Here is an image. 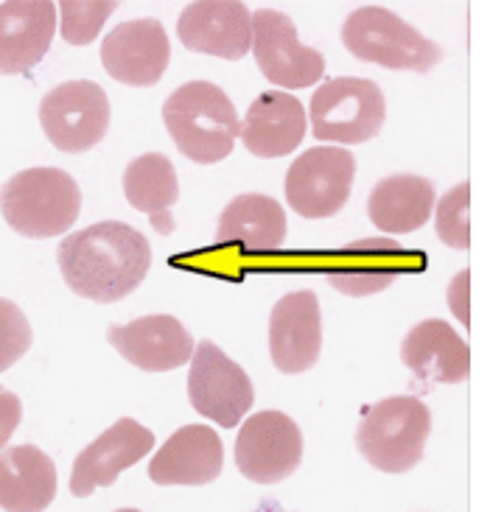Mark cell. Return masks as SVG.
Wrapping results in <instances>:
<instances>
[{
    "label": "cell",
    "mask_w": 490,
    "mask_h": 512,
    "mask_svg": "<svg viewBox=\"0 0 490 512\" xmlns=\"http://www.w3.org/2000/svg\"><path fill=\"white\" fill-rule=\"evenodd\" d=\"M423 261L392 238H356L336 252L325 275L336 291L367 297L392 286L404 272H420Z\"/></svg>",
    "instance_id": "7c38bea8"
},
{
    "label": "cell",
    "mask_w": 490,
    "mask_h": 512,
    "mask_svg": "<svg viewBox=\"0 0 490 512\" xmlns=\"http://www.w3.org/2000/svg\"><path fill=\"white\" fill-rule=\"evenodd\" d=\"M306 121L322 143H367L387 121V101L376 82L339 76L317 87Z\"/></svg>",
    "instance_id": "8992f818"
},
{
    "label": "cell",
    "mask_w": 490,
    "mask_h": 512,
    "mask_svg": "<svg viewBox=\"0 0 490 512\" xmlns=\"http://www.w3.org/2000/svg\"><path fill=\"white\" fill-rule=\"evenodd\" d=\"M152 448L154 434L146 426H140L132 417L115 420L110 429L98 434L76 457L73 473H70V493L76 499H87L98 487L115 485V479L126 468L138 465Z\"/></svg>",
    "instance_id": "4fadbf2b"
},
{
    "label": "cell",
    "mask_w": 490,
    "mask_h": 512,
    "mask_svg": "<svg viewBox=\"0 0 490 512\" xmlns=\"http://www.w3.org/2000/svg\"><path fill=\"white\" fill-rule=\"evenodd\" d=\"M401 359L426 384H457L468 375L471 350L443 319H423L406 333Z\"/></svg>",
    "instance_id": "44dd1931"
},
{
    "label": "cell",
    "mask_w": 490,
    "mask_h": 512,
    "mask_svg": "<svg viewBox=\"0 0 490 512\" xmlns=\"http://www.w3.org/2000/svg\"><path fill=\"white\" fill-rule=\"evenodd\" d=\"M20 420H23V403H20V398L14 395L12 389H6L0 384V451L12 440Z\"/></svg>",
    "instance_id": "f1b7e54d"
},
{
    "label": "cell",
    "mask_w": 490,
    "mask_h": 512,
    "mask_svg": "<svg viewBox=\"0 0 490 512\" xmlns=\"http://www.w3.org/2000/svg\"><path fill=\"white\" fill-rule=\"evenodd\" d=\"M238 138L255 157H286L306 138V107L280 90L261 93L244 115Z\"/></svg>",
    "instance_id": "ffe728a7"
},
{
    "label": "cell",
    "mask_w": 490,
    "mask_h": 512,
    "mask_svg": "<svg viewBox=\"0 0 490 512\" xmlns=\"http://www.w3.org/2000/svg\"><path fill=\"white\" fill-rule=\"evenodd\" d=\"M177 37L194 54L238 62L250 54V9L241 0H199L185 6Z\"/></svg>",
    "instance_id": "2e32d148"
},
{
    "label": "cell",
    "mask_w": 490,
    "mask_h": 512,
    "mask_svg": "<svg viewBox=\"0 0 490 512\" xmlns=\"http://www.w3.org/2000/svg\"><path fill=\"white\" fill-rule=\"evenodd\" d=\"M468 289H471V272L462 269L460 275L451 280V286H448V308H451L454 317L460 319L462 328H471V314H468L471 297H468Z\"/></svg>",
    "instance_id": "f546056e"
},
{
    "label": "cell",
    "mask_w": 490,
    "mask_h": 512,
    "mask_svg": "<svg viewBox=\"0 0 490 512\" xmlns=\"http://www.w3.org/2000/svg\"><path fill=\"white\" fill-rule=\"evenodd\" d=\"M356 160L339 146H314L286 171V202L303 219H328L348 205Z\"/></svg>",
    "instance_id": "ba28073f"
},
{
    "label": "cell",
    "mask_w": 490,
    "mask_h": 512,
    "mask_svg": "<svg viewBox=\"0 0 490 512\" xmlns=\"http://www.w3.org/2000/svg\"><path fill=\"white\" fill-rule=\"evenodd\" d=\"M31 322L26 314L12 303L0 297V373L23 359L31 347Z\"/></svg>",
    "instance_id": "83f0119b"
},
{
    "label": "cell",
    "mask_w": 490,
    "mask_h": 512,
    "mask_svg": "<svg viewBox=\"0 0 490 512\" xmlns=\"http://www.w3.org/2000/svg\"><path fill=\"white\" fill-rule=\"evenodd\" d=\"M107 342L143 373H168L194 356L191 333L182 328L180 319L168 314H149L126 325H112Z\"/></svg>",
    "instance_id": "e0dca14e"
},
{
    "label": "cell",
    "mask_w": 490,
    "mask_h": 512,
    "mask_svg": "<svg viewBox=\"0 0 490 512\" xmlns=\"http://www.w3.org/2000/svg\"><path fill=\"white\" fill-rule=\"evenodd\" d=\"M0 213L17 236H62L82 213V191L62 168H26L0 188Z\"/></svg>",
    "instance_id": "3957f363"
},
{
    "label": "cell",
    "mask_w": 490,
    "mask_h": 512,
    "mask_svg": "<svg viewBox=\"0 0 490 512\" xmlns=\"http://www.w3.org/2000/svg\"><path fill=\"white\" fill-rule=\"evenodd\" d=\"M322 350L320 300L314 291H289L269 317V353L280 373L297 375L311 370Z\"/></svg>",
    "instance_id": "9a60e30c"
},
{
    "label": "cell",
    "mask_w": 490,
    "mask_h": 512,
    "mask_svg": "<svg viewBox=\"0 0 490 512\" xmlns=\"http://www.w3.org/2000/svg\"><path fill=\"white\" fill-rule=\"evenodd\" d=\"M224 465V448L219 434L208 426L177 429L149 462V479L154 485L202 487L219 479Z\"/></svg>",
    "instance_id": "ac0fdd59"
},
{
    "label": "cell",
    "mask_w": 490,
    "mask_h": 512,
    "mask_svg": "<svg viewBox=\"0 0 490 512\" xmlns=\"http://www.w3.org/2000/svg\"><path fill=\"white\" fill-rule=\"evenodd\" d=\"M434 210V185L415 174H392L376 182L367 199L370 222L381 233L404 236L429 222Z\"/></svg>",
    "instance_id": "603a6c76"
},
{
    "label": "cell",
    "mask_w": 490,
    "mask_h": 512,
    "mask_svg": "<svg viewBox=\"0 0 490 512\" xmlns=\"http://www.w3.org/2000/svg\"><path fill=\"white\" fill-rule=\"evenodd\" d=\"M252 56L264 79L286 90L311 87L325 73V59L320 51L306 48L297 40V28L289 14L278 9H258L250 17Z\"/></svg>",
    "instance_id": "30bf717a"
},
{
    "label": "cell",
    "mask_w": 490,
    "mask_h": 512,
    "mask_svg": "<svg viewBox=\"0 0 490 512\" xmlns=\"http://www.w3.org/2000/svg\"><path fill=\"white\" fill-rule=\"evenodd\" d=\"M115 512H140V510H115Z\"/></svg>",
    "instance_id": "4dcf8cb0"
},
{
    "label": "cell",
    "mask_w": 490,
    "mask_h": 512,
    "mask_svg": "<svg viewBox=\"0 0 490 512\" xmlns=\"http://www.w3.org/2000/svg\"><path fill=\"white\" fill-rule=\"evenodd\" d=\"M62 14V40L70 45H87L101 34V28L107 23L118 3L115 0H62L59 6Z\"/></svg>",
    "instance_id": "4316f807"
},
{
    "label": "cell",
    "mask_w": 490,
    "mask_h": 512,
    "mask_svg": "<svg viewBox=\"0 0 490 512\" xmlns=\"http://www.w3.org/2000/svg\"><path fill=\"white\" fill-rule=\"evenodd\" d=\"M163 121L174 146L199 166L230 157L241 129L233 101L213 82L177 87L163 104Z\"/></svg>",
    "instance_id": "7a4b0ae2"
},
{
    "label": "cell",
    "mask_w": 490,
    "mask_h": 512,
    "mask_svg": "<svg viewBox=\"0 0 490 512\" xmlns=\"http://www.w3.org/2000/svg\"><path fill=\"white\" fill-rule=\"evenodd\" d=\"M303 459V434L292 417L266 409L250 415L236 437V465L255 485H278Z\"/></svg>",
    "instance_id": "8fae6325"
},
{
    "label": "cell",
    "mask_w": 490,
    "mask_h": 512,
    "mask_svg": "<svg viewBox=\"0 0 490 512\" xmlns=\"http://www.w3.org/2000/svg\"><path fill=\"white\" fill-rule=\"evenodd\" d=\"M434 227L440 241L451 250H468L471 244V185L451 188L434 208Z\"/></svg>",
    "instance_id": "484cf974"
},
{
    "label": "cell",
    "mask_w": 490,
    "mask_h": 512,
    "mask_svg": "<svg viewBox=\"0 0 490 512\" xmlns=\"http://www.w3.org/2000/svg\"><path fill=\"white\" fill-rule=\"evenodd\" d=\"M56 496L54 459L37 445L0 451V510L45 512Z\"/></svg>",
    "instance_id": "7402d4cb"
},
{
    "label": "cell",
    "mask_w": 490,
    "mask_h": 512,
    "mask_svg": "<svg viewBox=\"0 0 490 512\" xmlns=\"http://www.w3.org/2000/svg\"><path fill=\"white\" fill-rule=\"evenodd\" d=\"M432 434V412L409 395H395L373 403L356 429V448L384 473H406L423 457Z\"/></svg>",
    "instance_id": "277c9868"
},
{
    "label": "cell",
    "mask_w": 490,
    "mask_h": 512,
    "mask_svg": "<svg viewBox=\"0 0 490 512\" xmlns=\"http://www.w3.org/2000/svg\"><path fill=\"white\" fill-rule=\"evenodd\" d=\"M40 126L59 152H90L110 129V98L87 79L56 84L40 101Z\"/></svg>",
    "instance_id": "52a82bcc"
},
{
    "label": "cell",
    "mask_w": 490,
    "mask_h": 512,
    "mask_svg": "<svg viewBox=\"0 0 490 512\" xmlns=\"http://www.w3.org/2000/svg\"><path fill=\"white\" fill-rule=\"evenodd\" d=\"M59 272L70 291L93 303H118L138 289L152 266V247L124 222H98L62 238Z\"/></svg>",
    "instance_id": "6da1fadb"
},
{
    "label": "cell",
    "mask_w": 490,
    "mask_h": 512,
    "mask_svg": "<svg viewBox=\"0 0 490 512\" xmlns=\"http://www.w3.org/2000/svg\"><path fill=\"white\" fill-rule=\"evenodd\" d=\"M168 34L152 17L126 20L101 42V65L115 82L129 87H152L168 68Z\"/></svg>",
    "instance_id": "5bb4252c"
},
{
    "label": "cell",
    "mask_w": 490,
    "mask_h": 512,
    "mask_svg": "<svg viewBox=\"0 0 490 512\" xmlns=\"http://www.w3.org/2000/svg\"><path fill=\"white\" fill-rule=\"evenodd\" d=\"M342 42L362 62L390 70L426 73L443 59V48L384 6H362L348 14Z\"/></svg>",
    "instance_id": "5b68a950"
},
{
    "label": "cell",
    "mask_w": 490,
    "mask_h": 512,
    "mask_svg": "<svg viewBox=\"0 0 490 512\" xmlns=\"http://www.w3.org/2000/svg\"><path fill=\"white\" fill-rule=\"evenodd\" d=\"M56 34V6L51 0L0 3V73H28L48 54Z\"/></svg>",
    "instance_id": "d6986e66"
},
{
    "label": "cell",
    "mask_w": 490,
    "mask_h": 512,
    "mask_svg": "<svg viewBox=\"0 0 490 512\" xmlns=\"http://www.w3.org/2000/svg\"><path fill=\"white\" fill-rule=\"evenodd\" d=\"M124 194L132 208L143 210L152 219L157 233H174L177 224L171 219V208L180 199V182L166 154L149 152L135 157L124 171Z\"/></svg>",
    "instance_id": "d4e9b609"
},
{
    "label": "cell",
    "mask_w": 490,
    "mask_h": 512,
    "mask_svg": "<svg viewBox=\"0 0 490 512\" xmlns=\"http://www.w3.org/2000/svg\"><path fill=\"white\" fill-rule=\"evenodd\" d=\"M219 244H238L247 252H272L286 238V210L272 196L241 194L219 216Z\"/></svg>",
    "instance_id": "cb8c5ba5"
},
{
    "label": "cell",
    "mask_w": 490,
    "mask_h": 512,
    "mask_svg": "<svg viewBox=\"0 0 490 512\" xmlns=\"http://www.w3.org/2000/svg\"><path fill=\"white\" fill-rule=\"evenodd\" d=\"M188 401L202 417L233 429L250 412L255 392L244 367H238L236 361L227 359L219 347L205 339L194 345L188 370Z\"/></svg>",
    "instance_id": "9c48e42d"
}]
</instances>
